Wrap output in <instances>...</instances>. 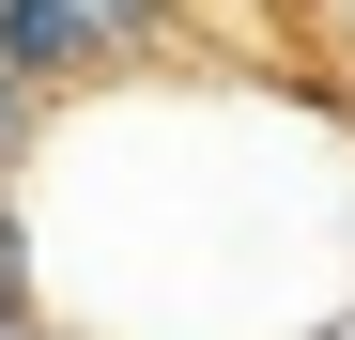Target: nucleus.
<instances>
[{
    "instance_id": "obj_1",
    "label": "nucleus",
    "mask_w": 355,
    "mask_h": 340,
    "mask_svg": "<svg viewBox=\"0 0 355 340\" xmlns=\"http://www.w3.org/2000/svg\"><path fill=\"white\" fill-rule=\"evenodd\" d=\"M186 31V0H0V62L31 93H108Z\"/></svg>"
},
{
    "instance_id": "obj_2",
    "label": "nucleus",
    "mask_w": 355,
    "mask_h": 340,
    "mask_svg": "<svg viewBox=\"0 0 355 340\" xmlns=\"http://www.w3.org/2000/svg\"><path fill=\"white\" fill-rule=\"evenodd\" d=\"M46 108H62V93H31L16 62H0V201L31 186V155H46Z\"/></svg>"
}]
</instances>
